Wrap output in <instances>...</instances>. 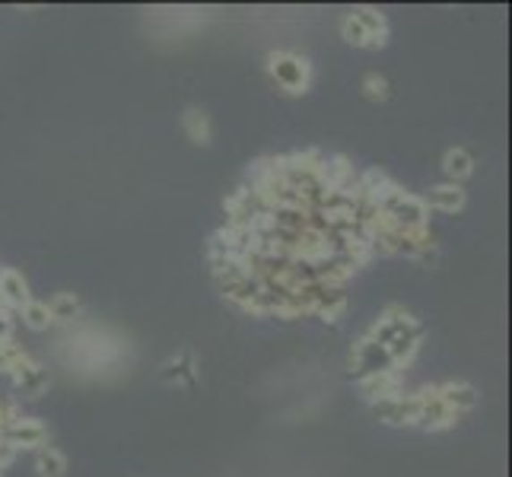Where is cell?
<instances>
[{"mask_svg": "<svg viewBox=\"0 0 512 477\" xmlns=\"http://www.w3.org/2000/svg\"><path fill=\"white\" fill-rule=\"evenodd\" d=\"M274 71H277V77L284 80L286 86H299V83H303V67H299L296 61H280Z\"/></svg>", "mask_w": 512, "mask_h": 477, "instance_id": "cell-1", "label": "cell"}, {"mask_svg": "<svg viewBox=\"0 0 512 477\" xmlns=\"http://www.w3.org/2000/svg\"><path fill=\"white\" fill-rule=\"evenodd\" d=\"M448 172L465 175V172H468V157H462V153H458V157H448Z\"/></svg>", "mask_w": 512, "mask_h": 477, "instance_id": "cell-2", "label": "cell"}, {"mask_svg": "<svg viewBox=\"0 0 512 477\" xmlns=\"http://www.w3.org/2000/svg\"><path fill=\"white\" fill-rule=\"evenodd\" d=\"M42 468H45V474H48V468H55L51 474H61V471H57V468H61V458H57L55 452H45V456H42Z\"/></svg>", "mask_w": 512, "mask_h": 477, "instance_id": "cell-3", "label": "cell"}]
</instances>
